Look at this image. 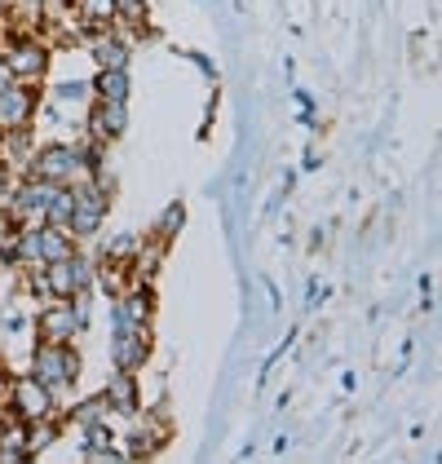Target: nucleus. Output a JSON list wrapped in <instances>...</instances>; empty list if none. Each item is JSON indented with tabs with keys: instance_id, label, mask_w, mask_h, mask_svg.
<instances>
[{
	"instance_id": "nucleus-7",
	"label": "nucleus",
	"mask_w": 442,
	"mask_h": 464,
	"mask_svg": "<svg viewBox=\"0 0 442 464\" xmlns=\"http://www.w3.org/2000/svg\"><path fill=\"white\" fill-rule=\"evenodd\" d=\"M75 332H84V323L75 319L72 301H49L36 314V336L40 341H75Z\"/></svg>"
},
{
	"instance_id": "nucleus-3",
	"label": "nucleus",
	"mask_w": 442,
	"mask_h": 464,
	"mask_svg": "<svg viewBox=\"0 0 442 464\" xmlns=\"http://www.w3.org/2000/svg\"><path fill=\"white\" fill-rule=\"evenodd\" d=\"M0 63L9 67V75L14 80H44V72H49V44L36 36H9V44L0 49Z\"/></svg>"
},
{
	"instance_id": "nucleus-2",
	"label": "nucleus",
	"mask_w": 442,
	"mask_h": 464,
	"mask_svg": "<svg viewBox=\"0 0 442 464\" xmlns=\"http://www.w3.org/2000/svg\"><path fill=\"white\" fill-rule=\"evenodd\" d=\"M150 358V327L110 319V362L115 372H142Z\"/></svg>"
},
{
	"instance_id": "nucleus-13",
	"label": "nucleus",
	"mask_w": 442,
	"mask_h": 464,
	"mask_svg": "<svg viewBox=\"0 0 442 464\" xmlns=\"http://www.w3.org/2000/svg\"><path fill=\"white\" fill-rule=\"evenodd\" d=\"M75 9H80V27L89 36L102 27H115V0H75Z\"/></svg>"
},
{
	"instance_id": "nucleus-5",
	"label": "nucleus",
	"mask_w": 442,
	"mask_h": 464,
	"mask_svg": "<svg viewBox=\"0 0 442 464\" xmlns=\"http://www.w3.org/2000/svg\"><path fill=\"white\" fill-rule=\"evenodd\" d=\"M27 178L40 181H75L84 178V164H80V146H44V150H32L27 160Z\"/></svg>"
},
{
	"instance_id": "nucleus-12",
	"label": "nucleus",
	"mask_w": 442,
	"mask_h": 464,
	"mask_svg": "<svg viewBox=\"0 0 442 464\" xmlns=\"http://www.w3.org/2000/svg\"><path fill=\"white\" fill-rule=\"evenodd\" d=\"M159 447H164V425H150V420H142V425L129 429L124 456H133V460H147V456H155Z\"/></svg>"
},
{
	"instance_id": "nucleus-10",
	"label": "nucleus",
	"mask_w": 442,
	"mask_h": 464,
	"mask_svg": "<svg viewBox=\"0 0 442 464\" xmlns=\"http://www.w3.org/2000/svg\"><path fill=\"white\" fill-rule=\"evenodd\" d=\"M40 275H44V287H49V301H72L75 292H80L72 252H67V256H58V261H49V266H40Z\"/></svg>"
},
{
	"instance_id": "nucleus-9",
	"label": "nucleus",
	"mask_w": 442,
	"mask_h": 464,
	"mask_svg": "<svg viewBox=\"0 0 442 464\" xmlns=\"http://www.w3.org/2000/svg\"><path fill=\"white\" fill-rule=\"evenodd\" d=\"M107 402L120 416H138L142 411V390H138V372H110L107 381Z\"/></svg>"
},
{
	"instance_id": "nucleus-24",
	"label": "nucleus",
	"mask_w": 442,
	"mask_h": 464,
	"mask_svg": "<svg viewBox=\"0 0 442 464\" xmlns=\"http://www.w3.org/2000/svg\"><path fill=\"white\" fill-rule=\"evenodd\" d=\"M40 5H44V0H40Z\"/></svg>"
},
{
	"instance_id": "nucleus-20",
	"label": "nucleus",
	"mask_w": 442,
	"mask_h": 464,
	"mask_svg": "<svg viewBox=\"0 0 442 464\" xmlns=\"http://www.w3.org/2000/svg\"><path fill=\"white\" fill-rule=\"evenodd\" d=\"M115 23L142 27L147 23V0H115Z\"/></svg>"
},
{
	"instance_id": "nucleus-17",
	"label": "nucleus",
	"mask_w": 442,
	"mask_h": 464,
	"mask_svg": "<svg viewBox=\"0 0 442 464\" xmlns=\"http://www.w3.org/2000/svg\"><path fill=\"white\" fill-rule=\"evenodd\" d=\"M0 150H5V164L9 160H32V124H23V129H0Z\"/></svg>"
},
{
	"instance_id": "nucleus-23",
	"label": "nucleus",
	"mask_w": 442,
	"mask_h": 464,
	"mask_svg": "<svg viewBox=\"0 0 442 464\" xmlns=\"http://www.w3.org/2000/svg\"><path fill=\"white\" fill-rule=\"evenodd\" d=\"M9 80H14V75H9V67H5V63H0V89H5V84H9Z\"/></svg>"
},
{
	"instance_id": "nucleus-14",
	"label": "nucleus",
	"mask_w": 442,
	"mask_h": 464,
	"mask_svg": "<svg viewBox=\"0 0 442 464\" xmlns=\"http://www.w3.org/2000/svg\"><path fill=\"white\" fill-rule=\"evenodd\" d=\"M89 89H93V98H107V102H129V67L98 72V80H93Z\"/></svg>"
},
{
	"instance_id": "nucleus-4",
	"label": "nucleus",
	"mask_w": 442,
	"mask_h": 464,
	"mask_svg": "<svg viewBox=\"0 0 442 464\" xmlns=\"http://www.w3.org/2000/svg\"><path fill=\"white\" fill-rule=\"evenodd\" d=\"M53 411H58L53 390L40 385L36 376H14L9 381V407H5V416H14V420H40V416H53Z\"/></svg>"
},
{
	"instance_id": "nucleus-18",
	"label": "nucleus",
	"mask_w": 442,
	"mask_h": 464,
	"mask_svg": "<svg viewBox=\"0 0 442 464\" xmlns=\"http://www.w3.org/2000/svg\"><path fill=\"white\" fill-rule=\"evenodd\" d=\"M107 416H110L107 393H93V398H84V402H75V407H72V420L80 429H84V425H98V420H107Z\"/></svg>"
},
{
	"instance_id": "nucleus-11",
	"label": "nucleus",
	"mask_w": 442,
	"mask_h": 464,
	"mask_svg": "<svg viewBox=\"0 0 442 464\" xmlns=\"http://www.w3.org/2000/svg\"><path fill=\"white\" fill-rule=\"evenodd\" d=\"M89 53H93V63H98V72H110V67H129V40L115 36L110 27L102 32H93V44H89Z\"/></svg>"
},
{
	"instance_id": "nucleus-6",
	"label": "nucleus",
	"mask_w": 442,
	"mask_h": 464,
	"mask_svg": "<svg viewBox=\"0 0 442 464\" xmlns=\"http://www.w3.org/2000/svg\"><path fill=\"white\" fill-rule=\"evenodd\" d=\"M36 89L27 84V80H9L5 89H0V129H23V124H32L36 120Z\"/></svg>"
},
{
	"instance_id": "nucleus-21",
	"label": "nucleus",
	"mask_w": 442,
	"mask_h": 464,
	"mask_svg": "<svg viewBox=\"0 0 442 464\" xmlns=\"http://www.w3.org/2000/svg\"><path fill=\"white\" fill-rule=\"evenodd\" d=\"M89 93H93V89H89L84 80H62V84L53 89V98H58V102H67V107H72V102H84Z\"/></svg>"
},
{
	"instance_id": "nucleus-22",
	"label": "nucleus",
	"mask_w": 442,
	"mask_h": 464,
	"mask_svg": "<svg viewBox=\"0 0 442 464\" xmlns=\"http://www.w3.org/2000/svg\"><path fill=\"white\" fill-rule=\"evenodd\" d=\"M9 195H14V178H9V164L0 160V213L9 208Z\"/></svg>"
},
{
	"instance_id": "nucleus-8",
	"label": "nucleus",
	"mask_w": 442,
	"mask_h": 464,
	"mask_svg": "<svg viewBox=\"0 0 442 464\" xmlns=\"http://www.w3.org/2000/svg\"><path fill=\"white\" fill-rule=\"evenodd\" d=\"M124 129H129V102H107V98H98V102L89 107V138L115 142Z\"/></svg>"
},
{
	"instance_id": "nucleus-19",
	"label": "nucleus",
	"mask_w": 442,
	"mask_h": 464,
	"mask_svg": "<svg viewBox=\"0 0 442 464\" xmlns=\"http://www.w3.org/2000/svg\"><path fill=\"white\" fill-rule=\"evenodd\" d=\"M182 221H186V208H182V204H168V208H164V217H159V226H155L159 244H168V239L182 230Z\"/></svg>"
},
{
	"instance_id": "nucleus-15",
	"label": "nucleus",
	"mask_w": 442,
	"mask_h": 464,
	"mask_svg": "<svg viewBox=\"0 0 442 464\" xmlns=\"http://www.w3.org/2000/svg\"><path fill=\"white\" fill-rule=\"evenodd\" d=\"M72 208H75V186L72 181H62V186H53V195H49V204H44V217H40V221H49V226H62V230H67Z\"/></svg>"
},
{
	"instance_id": "nucleus-16",
	"label": "nucleus",
	"mask_w": 442,
	"mask_h": 464,
	"mask_svg": "<svg viewBox=\"0 0 442 464\" xmlns=\"http://www.w3.org/2000/svg\"><path fill=\"white\" fill-rule=\"evenodd\" d=\"M142 252V239L133 235V230H124V235H115L107 244V252H102V261H107L110 270H124V266H133V256Z\"/></svg>"
},
{
	"instance_id": "nucleus-1",
	"label": "nucleus",
	"mask_w": 442,
	"mask_h": 464,
	"mask_svg": "<svg viewBox=\"0 0 442 464\" xmlns=\"http://www.w3.org/2000/svg\"><path fill=\"white\" fill-rule=\"evenodd\" d=\"M32 376L53 393L72 390L80 381V354L72 350V341H40L32 350Z\"/></svg>"
}]
</instances>
